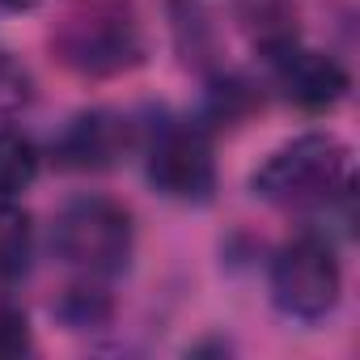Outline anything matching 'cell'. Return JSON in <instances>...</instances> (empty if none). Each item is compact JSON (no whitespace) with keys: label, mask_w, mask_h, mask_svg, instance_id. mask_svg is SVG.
<instances>
[{"label":"cell","mask_w":360,"mask_h":360,"mask_svg":"<svg viewBox=\"0 0 360 360\" xmlns=\"http://www.w3.org/2000/svg\"><path fill=\"white\" fill-rule=\"evenodd\" d=\"M47 43L51 56L85 81L123 77L148 56L136 0H68Z\"/></svg>","instance_id":"obj_1"},{"label":"cell","mask_w":360,"mask_h":360,"mask_svg":"<svg viewBox=\"0 0 360 360\" xmlns=\"http://www.w3.org/2000/svg\"><path fill=\"white\" fill-rule=\"evenodd\" d=\"M352 187V153L330 131H305L276 153L263 157V165L250 174V191L288 212H314L335 204Z\"/></svg>","instance_id":"obj_2"},{"label":"cell","mask_w":360,"mask_h":360,"mask_svg":"<svg viewBox=\"0 0 360 360\" xmlns=\"http://www.w3.org/2000/svg\"><path fill=\"white\" fill-rule=\"evenodd\" d=\"M51 250L77 280H102L127 271L136 250L131 212L106 195H77L51 221Z\"/></svg>","instance_id":"obj_3"},{"label":"cell","mask_w":360,"mask_h":360,"mask_svg":"<svg viewBox=\"0 0 360 360\" xmlns=\"http://www.w3.org/2000/svg\"><path fill=\"white\" fill-rule=\"evenodd\" d=\"M271 301L292 322H322L343 292L339 250L322 229H297L271 259Z\"/></svg>","instance_id":"obj_4"},{"label":"cell","mask_w":360,"mask_h":360,"mask_svg":"<svg viewBox=\"0 0 360 360\" xmlns=\"http://www.w3.org/2000/svg\"><path fill=\"white\" fill-rule=\"evenodd\" d=\"M144 178L174 204H208L217 195L212 131L200 119H165L144 131Z\"/></svg>","instance_id":"obj_5"},{"label":"cell","mask_w":360,"mask_h":360,"mask_svg":"<svg viewBox=\"0 0 360 360\" xmlns=\"http://www.w3.org/2000/svg\"><path fill=\"white\" fill-rule=\"evenodd\" d=\"M140 144H144V127L136 115L94 106L64 123V131L51 140V157L60 169L98 174V169H115L119 161H127Z\"/></svg>","instance_id":"obj_6"},{"label":"cell","mask_w":360,"mask_h":360,"mask_svg":"<svg viewBox=\"0 0 360 360\" xmlns=\"http://www.w3.org/2000/svg\"><path fill=\"white\" fill-rule=\"evenodd\" d=\"M263 60H267V68H271L276 89H280L297 110H305V115L335 110V106L347 98V89H352L347 68H343L335 56H326V51H318V47H305L301 39H288V43L271 47Z\"/></svg>","instance_id":"obj_7"},{"label":"cell","mask_w":360,"mask_h":360,"mask_svg":"<svg viewBox=\"0 0 360 360\" xmlns=\"http://www.w3.org/2000/svg\"><path fill=\"white\" fill-rule=\"evenodd\" d=\"M34 259V221L22 204L0 200V284H18Z\"/></svg>","instance_id":"obj_8"},{"label":"cell","mask_w":360,"mask_h":360,"mask_svg":"<svg viewBox=\"0 0 360 360\" xmlns=\"http://www.w3.org/2000/svg\"><path fill=\"white\" fill-rule=\"evenodd\" d=\"M39 178V148L18 127H0V200H18Z\"/></svg>","instance_id":"obj_9"},{"label":"cell","mask_w":360,"mask_h":360,"mask_svg":"<svg viewBox=\"0 0 360 360\" xmlns=\"http://www.w3.org/2000/svg\"><path fill=\"white\" fill-rule=\"evenodd\" d=\"M56 318L68 330H94L110 322V292L102 280H77L64 288V297L56 301Z\"/></svg>","instance_id":"obj_10"},{"label":"cell","mask_w":360,"mask_h":360,"mask_svg":"<svg viewBox=\"0 0 360 360\" xmlns=\"http://www.w3.org/2000/svg\"><path fill=\"white\" fill-rule=\"evenodd\" d=\"M255 102H259L255 85H250L246 77L225 72V77H217L212 89H208V98H204V119H200V123H204V127L238 123V119H246V115L255 110Z\"/></svg>","instance_id":"obj_11"},{"label":"cell","mask_w":360,"mask_h":360,"mask_svg":"<svg viewBox=\"0 0 360 360\" xmlns=\"http://www.w3.org/2000/svg\"><path fill=\"white\" fill-rule=\"evenodd\" d=\"M34 347V330H30V318L18 301L0 297V360H18Z\"/></svg>","instance_id":"obj_12"},{"label":"cell","mask_w":360,"mask_h":360,"mask_svg":"<svg viewBox=\"0 0 360 360\" xmlns=\"http://www.w3.org/2000/svg\"><path fill=\"white\" fill-rule=\"evenodd\" d=\"M26 102H30V77H26V68L9 51H0V110H18Z\"/></svg>","instance_id":"obj_13"},{"label":"cell","mask_w":360,"mask_h":360,"mask_svg":"<svg viewBox=\"0 0 360 360\" xmlns=\"http://www.w3.org/2000/svg\"><path fill=\"white\" fill-rule=\"evenodd\" d=\"M39 5H43V0H0V9H5V13H30Z\"/></svg>","instance_id":"obj_14"}]
</instances>
